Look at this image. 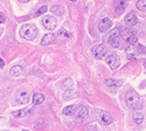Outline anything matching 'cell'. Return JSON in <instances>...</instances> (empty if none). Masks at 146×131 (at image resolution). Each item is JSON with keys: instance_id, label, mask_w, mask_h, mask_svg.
Here are the masks:
<instances>
[{"instance_id": "cell-1", "label": "cell", "mask_w": 146, "mask_h": 131, "mask_svg": "<svg viewBox=\"0 0 146 131\" xmlns=\"http://www.w3.org/2000/svg\"><path fill=\"white\" fill-rule=\"evenodd\" d=\"M21 36L25 40L33 41L36 38L38 34V30L35 25L33 24H24L20 30Z\"/></svg>"}, {"instance_id": "cell-2", "label": "cell", "mask_w": 146, "mask_h": 131, "mask_svg": "<svg viewBox=\"0 0 146 131\" xmlns=\"http://www.w3.org/2000/svg\"><path fill=\"white\" fill-rule=\"evenodd\" d=\"M120 36L122 37V39L124 40L127 43H129L130 44H135L138 42V38L136 36L135 32L133 30L129 28V27H126V28H123L120 30Z\"/></svg>"}, {"instance_id": "cell-3", "label": "cell", "mask_w": 146, "mask_h": 131, "mask_svg": "<svg viewBox=\"0 0 146 131\" xmlns=\"http://www.w3.org/2000/svg\"><path fill=\"white\" fill-rule=\"evenodd\" d=\"M126 103L129 108L130 109H136L140 103V97L139 94L135 91L130 90L127 92L126 95Z\"/></svg>"}, {"instance_id": "cell-4", "label": "cell", "mask_w": 146, "mask_h": 131, "mask_svg": "<svg viewBox=\"0 0 146 131\" xmlns=\"http://www.w3.org/2000/svg\"><path fill=\"white\" fill-rule=\"evenodd\" d=\"M88 114H89V112H88L87 107L84 105H80L79 108H77L75 112L76 121L78 123H82L86 121V119L88 118Z\"/></svg>"}, {"instance_id": "cell-5", "label": "cell", "mask_w": 146, "mask_h": 131, "mask_svg": "<svg viewBox=\"0 0 146 131\" xmlns=\"http://www.w3.org/2000/svg\"><path fill=\"white\" fill-rule=\"evenodd\" d=\"M106 62L109 66V67L112 69V70H116L120 65V59H119V56H118L117 54L114 53V54H111L110 56L106 57Z\"/></svg>"}, {"instance_id": "cell-6", "label": "cell", "mask_w": 146, "mask_h": 131, "mask_svg": "<svg viewBox=\"0 0 146 131\" xmlns=\"http://www.w3.org/2000/svg\"><path fill=\"white\" fill-rule=\"evenodd\" d=\"M97 119L104 126H108L113 122V118L111 114L106 111H99L97 114Z\"/></svg>"}, {"instance_id": "cell-7", "label": "cell", "mask_w": 146, "mask_h": 131, "mask_svg": "<svg viewBox=\"0 0 146 131\" xmlns=\"http://www.w3.org/2000/svg\"><path fill=\"white\" fill-rule=\"evenodd\" d=\"M43 24L46 30H53L56 29L57 21L55 17L51 16V15H46V16L44 17V19H43Z\"/></svg>"}, {"instance_id": "cell-8", "label": "cell", "mask_w": 146, "mask_h": 131, "mask_svg": "<svg viewBox=\"0 0 146 131\" xmlns=\"http://www.w3.org/2000/svg\"><path fill=\"white\" fill-rule=\"evenodd\" d=\"M106 52H107L106 46L103 44H97L92 48V53H93V55L96 57V58H102L103 56H106Z\"/></svg>"}, {"instance_id": "cell-9", "label": "cell", "mask_w": 146, "mask_h": 131, "mask_svg": "<svg viewBox=\"0 0 146 131\" xmlns=\"http://www.w3.org/2000/svg\"><path fill=\"white\" fill-rule=\"evenodd\" d=\"M114 5L117 15H121L129 5V0H114Z\"/></svg>"}, {"instance_id": "cell-10", "label": "cell", "mask_w": 146, "mask_h": 131, "mask_svg": "<svg viewBox=\"0 0 146 131\" xmlns=\"http://www.w3.org/2000/svg\"><path fill=\"white\" fill-rule=\"evenodd\" d=\"M108 42L114 48L119 47V39H118V33H117V29L113 30L112 32H110L109 37H108Z\"/></svg>"}, {"instance_id": "cell-11", "label": "cell", "mask_w": 146, "mask_h": 131, "mask_svg": "<svg viewBox=\"0 0 146 131\" xmlns=\"http://www.w3.org/2000/svg\"><path fill=\"white\" fill-rule=\"evenodd\" d=\"M112 26V21L109 18H104L103 20L99 22L98 29L101 32H107Z\"/></svg>"}, {"instance_id": "cell-12", "label": "cell", "mask_w": 146, "mask_h": 131, "mask_svg": "<svg viewBox=\"0 0 146 131\" xmlns=\"http://www.w3.org/2000/svg\"><path fill=\"white\" fill-rule=\"evenodd\" d=\"M140 55L139 52H138V49H137V46H134V45H130L129 47H127L126 49V56H127V58L128 59H135L137 56Z\"/></svg>"}, {"instance_id": "cell-13", "label": "cell", "mask_w": 146, "mask_h": 131, "mask_svg": "<svg viewBox=\"0 0 146 131\" xmlns=\"http://www.w3.org/2000/svg\"><path fill=\"white\" fill-rule=\"evenodd\" d=\"M33 107H28V108H24L21 110H18L16 112H13L12 114L14 115V117L20 118V117H25L27 115H30L31 114H33Z\"/></svg>"}, {"instance_id": "cell-14", "label": "cell", "mask_w": 146, "mask_h": 131, "mask_svg": "<svg viewBox=\"0 0 146 131\" xmlns=\"http://www.w3.org/2000/svg\"><path fill=\"white\" fill-rule=\"evenodd\" d=\"M16 101L21 105H25L30 101V95L27 91H21L16 95Z\"/></svg>"}, {"instance_id": "cell-15", "label": "cell", "mask_w": 146, "mask_h": 131, "mask_svg": "<svg viewBox=\"0 0 146 131\" xmlns=\"http://www.w3.org/2000/svg\"><path fill=\"white\" fill-rule=\"evenodd\" d=\"M124 21L128 26H134L138 23V18L134 14V12H130L128 15H126V17L124 18Z\"/></svg>"}, {"instance_id": "cell-16", "label": "cell", "mask_w": 146, "mask_h": 131, "mask_svg": "<svg viewBox=\"0 0 146 131\" xmlns=\"http://www.w3.org/2000/svg\"><path fill=\"white\" fill-rule=\"evenodd\" d=\"M56 41V36L55 34L53 33H46L44 34L43 39L41 41V44L42 45H49V44H52L55 43Z\"/></svg>"}, {"instance_id": "cell-17", "label": "cell", "mask_w": 146, "mask_h": 131, "mask_svg": "<svg viewBox=\"0 0 146 131\" xmlns=\"http://www.w3.org/2000/svg\"><path fill=\"white\" fill-rule=\"evenodd\" d=\"M10 74L14 77H21L25 74V69L21 66H14L10 69Z\"/></svg>"}, {"instance_id": "cell-18", "label": "cell", "mask_w": 146, "mask_h": 131, "mask_svg": "<svg viewBox=\"0 0 146 131\" xmlns=\"http://www.w3.org/2000/svg\"><path fill=\"white\" fill-rule=\"evenodd\" d=\"M104 83L107 87H119L122 84V81L121 80H116L113 79H106Z\"/></svg>"}, {"instance_id": "cell-19", "label": "cell", "mask_w": 146, "mask_h": 131, "mask_svg": "<svg viewBox=\"0 0 146 131\" xmlns=\"http://www.w3.org/2000/svg\"><path fill=\"white\" fill-rule=\"evenodd\" d=\"M76 97H78V92L73 90H67L63 94V98L66 100V101H70V100L74 99Z\"/></svg>"}, {"instance_id": "cell-20", "label": "cell", "mask_w": 146, "mask_h": 131, "mask_svg": "<svg viewBox=\"0 0 146 131\" xmlns=\"http://www.w3.org/2000/svg\"><path fill=\"white\" fill-rule=\"evenodd\" d=\"M44 95L42 93H35L33 97V103L34 105H39L41 103H43L44 101Z\"/></svg>"}, {"instance_id": "cell-21", "label": "cell", "mask_w": 146, "mask_h": 131, "mask_svg": "<svg viewBox=\"0 0 146 131\" xmlns=\"http://www.w3.org/2000/svg\"><path fill=\"white\" fill-rule=\"evenodd\" d=\"M50 10H51V12L53 14H55L56 16H62L63 13H64V9L63 7H61L59 5H55L53 6L51 9H50Z\"/></svg>"}, {"instance_id": "cell-22", "label": "cell", "mask_w": 146, "mask_h": 131, "mask_svg": "<svg viewBox=\"0 0 146 131\" xmlns=\"http://www.w3.org/2000/svg\"><path fill=\"white\" fill-rule=\"evenodd\" d=\"M143 119H144V115L143 114V113H141V112H135V113L133 114V120L136 124L138 125L141 124Z\"/></svg>"}, {"instance_id": "cell-23", "label": "cell", "mask_w": 146, "mask_h": 131, "mask_svg": "<svg viewBox=\"0 0 146 131\" xmlns=\"http://www.w3.org/2000/svg\"><path fill=\"white\" fill-rule=\"evenodd\" d=\"M68 37H70V33H68V32H66L64 29H62L61 30H59L58 35H57V40L60 41V42H63L66 39H68Z\"/></svg>"}, {"instance_id": "cell-24", "label": "cell", "mask_w": 146, "mask_h": 131, "mask_svg": "<svg viewBox=\"0 0 146 131\" xmlns=\"http://www.w3.org/2000/svg\"><path fill=\"white\" fill-rule=\"evenodd\" d=\"M76 112L75 105H68L63 109V114L66 115H73Z\"/></svg>"}, {"instance_id": "cell-25", "label": "cell", "mask_w": 146, "mask_h": 131, "mask_svg": "<svg viewBox=\"0 0 146 131\" xmlns=\"http://www.w3.org/2000/svg\"><path fill=\"white\" fill-rule=\"evenodd\" d=\"M136 7L138 9L141 11L146 10V0H138L136 3Z\"/></svg>"}, {"instance_id": "cell-26", "label": "cell", "mask_w": 146, "mask_h": 131, "mask_svg": "<svg viewBox=\"0 0 146 131\" xmlns=\"http://www.w3.org/2000/svg\"><path fill=\"white\" fill-rule=\"evenodd\" d=\"M73 85H74V82H73V80L71 79H66L65 81L63 82V88L67 89V90H71Z\"/></svg>"}, {"instance_id": "cell-27", "label": "cell", "mask_w": 146, "mask_h": 131, "mask_svg": "<svg viewBox=\"0 0 146 131\" xmlns=\"http://www.w3.org/2000/svg\"><path fill=\"white\" fill-rule=\"evenodd\" d=\"M46 10H47V7L46 6H43L41 9H39L37 10V12L35 13V15H34V17L37 18V17L41 16V15H43L44 12H46Z\"/></svg>"}, {"instance_id": "cell-28", "label": "cell", "mask_w": 146, "mask_h": 131, "mask_svg": "<svg viewBox=\"0 0 146 131\" xmlns=\"http://www.w3.org/2000/svg\"><path fill=\"white\" fill-rule=\"evenodd\" d=\"M137 49H138V52H139V54H146V48L143 47V45L138 44Z\"/></svg>"}, {"instance_id": "cell-29", "label": "cell", "mask_w": 146, "mask_h": 131, "mask_svg": "<svg viewBox=\"0 0 146 131\" xmlns=\"http://www.w3.org/2000/svg\"><path fill=\"white\" fill-rule=\"evenodd\" d=\"M98 128L95 126H88V128L85 129V131H98Z\"/></svg>"}, {"instance_id": "cell-30", "label": "cell", "mask_w": 146, "mask_h": 131, "mask_svg": "<svg viewBox=\"0 0 146 131\" xmlns=\"http://www.w3.org/2000/svg\"><path fill=\"white\" fill-rule=\"evenodd\" d=\"M4 66H5V62H4V60L0 57V68L4 67Z\"/></svg>"}, {"instance_id": "cell-31", "label": "cell", "mask_w": 146, "mask_h": 131, "mask_svg": "<svg viewBox=\"0 0 146 131\" xmlns=\"http://www.w3.org/2000/svg\"><path fill=\"white\" fill-rule=\"evenodd\" d=\"M5 17L2 16V15H0V23H4L5 22Z\"/></svg>"}, {"instance_id": "cell-32", "label": "cell", "mask_w": 146, "mask_h": 131, "mask_svg": "<svg viewBox=\"0 0 146 131\" xmlns=\"http://www.w3.org/2000/svg\"><path fill=\"white\" fill-rule=\"evenodd\" d=\"M19 1H20L21 3H29L30 1H31V0H19Z\"/></svg>"}, {"instance_id": "cell-33", "label": "cell", "mask_w": 146, "mask_h": 131, "mask_svg": "<svg viewBox=\"0 0 146 131\" xmlns=\"http://www.w3.org/2000/svg\"><path fill=\"white\" fill-rule=\"evenodd\" d=\"M143 65H144V67H145V68H146V60L143 62Z\"/></svg>"}, {"instance_id": "cell-34", "label": "cell", "mask_w": 146, "mask_h": 131, "mask_svg": "<svg viewBox=\"0 0 146 131\" xmlns=\"http://www.w3.org/2000/svg\"><path fill=\"white\" fill-rule=\"evenodd\" d=\"M70 1H71V2H75V1H76V0H70Z\"/></svg>"}, {"instance_id": "cell-35", "label": "cell", "mask_w": 146, "mask_h": 131, "mask_svg": "<svg viewBox=\"0 0 146 131\" xmlns=\"http://www.w3.org/2000/svg\"><path fill=\"white\" fill-rule=\"evenodd\" d=\"M22 131H29V130H27V129H23V130H22Z\"/></svg>"}]
</instances>
